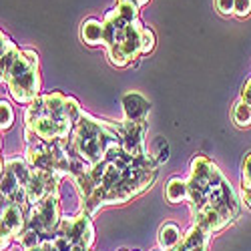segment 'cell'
Wrapping results in <instances>:
<instances>
[{
  "label": "cell",
  "instance_id": "obj_1",
  "mask_svg": "<svg viewBox=\"0 0 251 251\" xmlns=\"http://www.w3.org/2000/svg\"><path fill=\"white\" fill-rule=\"evenodd\" d=\"M157 167L151 151L133 155L123 147L113 149L104 161L73 179L80 197V211L93 217L104 205H123L141 195L157 179Z\"/></svg>",
  "mask_w": 251,
  "mask_h": 251
},
{
  "label": "cell",
  "instance_id": "obj_2",
  "mask_svg": "<svg viewBox=\"0 0 251 251\" xmlns=\"http://www.w3.org/2000/svg\"><path fill=\"white\" fill-rule=\"evenodd\" d=\"M187 187L193 225L205 229L207 233H219L239 217L241 201L235 189L209 157L197 155L191 161Z\"/></svg>",
  "mask_w": 251,
  "mask_h": 251
},
{
  "label": "cell",
  "instance_id": "obj_3",
  "mask_svg": "<svg viewBox=\"0 0 251 251\" xmlns=\"http://www.w3.org/2000/svg\"><path fill=\"white\" fill-rule=\"evenodd\" d=\"M82 115L80 102L60 91L40 95L25 113V141L40 139L45 143L69 141Z\"/></svg>",
  "mask_w": 251,
  "mask_h": 251
},
{
  "label": "cell",
  "instance_id": "obj_4",
  "mask_svg": "<svg viewBox=\"0 0 251 251\" xmlns=\"http://www.w3.org/2000/svg\"><path fill=\"white\" fill-rule=\"evenodd\" d=\"M117 147H121V123L97 119L87 111H82L69 141H65L67 153L91 167L104 161Z\"/></svg>",
  "mask_w": 251,
  "mask_h": 251
},
{
  "label": "cell",
  "instance_id": "obj_5",
  "mask_svg": "<svg viewBox=\"0 0 251 251\" xmlns=\"http://www.w3.org/2000/svg\"><path fill=\"white\" fill-rule=\"evenodd\" d=\"M62 213H60V195H50L43 203H38L28 209L26 213V227L16 237V243L23 249L36 247L45 241H50L60 227Z\"/></svg>",
  "mask_w": 251,
  "mask_h": 251
},
{
  "label": "cell",
  "instance_id": "obj_6",
  "mask_svg": "<svg viewBox=\"0 0 251 251\" xmlns=\"http://www.w3.org/2000/svg\"><path fill=\"white\" fill-rule=\"evenodd\" d=\"M4 85L10 97L20 104H30L40 97L43 82H40V60L36 50H20Z\"/></svg>",
  "mask_w": 251,
  "mask_h": 251
},
{
  "label": "cell",
  "instance_id": "obj_7",
  "mask_svg": "<svg viewBox=\"0 0 251 251\" xmlns=\"http://www.w3.org/2000/svg\"><path fill=\"white\" fill-rule=\"evenodd\" d=\"M60 239H65L73 251H93L95 245V227L91 215L85 211H78L76 215L62 217L60 227L56 233Z\"/></svg>",
  "mask_w": 251,
  "mask_h": 251
},
{
  "label": "cell",
  "instance_id": "obj_8",
  "mask_svg": "<svg viewBox=\"0 0 251 251\" xmlns=\"http://www.w3.org/2000/svg\"><path fill=\"white\" fill-rule=\"evenodd\" d=\"M26 209L16 203H2V213H0V249H6L16 237L23 233L26 227Z\"/></svg>",
  "mask_w": 251,
  "mask_h": 251
},
{
  "label": "cell",
  "instance_id": "obj_9",
  "mask_svg": "<svg viewBox=\"0 0 251 251\" xmlns=\"http://www.w3.org/2000/svg\"><path fill=\"white\" fill-rule=\"evenodd\" d=\"M62 177L52 173V171H40V169H32L30 181L26 185V199L28 205L34 207L38 203H43L45 199H49L50 195H60L58 185H60Z\"/></svg>",
  "mask_w": 251,
  "mask_h": 251
},
{
  "label": "cell",
  "instance_id": "obj_10",
  "mask_svg": "<svg viewBox=\"0 0 251 251\" xmlns=\"http://www.w3.org/2000/svg\"><path fill=\"white\" fill-rule=\"evenodd\" d=\"M121 123V147L139 155V153H147V145H145V137H147V121H129L123 119Z\"/></svg>",
  "mask_w": 251,
  "mask_h": 251
},
{
  "label": "cell",
  "instance_id": "obj_11",
  "mask_svg": "<svg viewBox=\"0 0 251 251\" xmlns=\"http://www.w3.org/2000/svg\"><path fill=\"white\" fill-rule=\"evenodd\" d=\"M121 104H123L125 119L129 121H147V115L151 111V102L137 91L125 93L121 99Z\"/></svg>",
  "mask_w": 251,
  "mask_h": 251
},
{
  "label": "cell",
  "instance_id": "obj_12",
  "mask_svg": "<svg viewBox=\"0 0 251 251\" xmlns=\"http://www.w3.org/2000/svg\"><path fill=\"white\" fill-rule=\"evenodd\" d=\"M209 241H211V233H207L205 229L197 225H191L187 229V233L183 235L181 243L173 251H207Z\"/></svg>",
  "mask_w": 251,
  "mask_h": 251
},
{
  "label": "cell",
  "instance_id": "obj_13",
  "mask_svg": "<svg viewBox=\"0 0 251 251\" xmlns=\"http://www.w3.org/2000/svg\"><path fill=\"white\" fill-rule=\"evenodd\" d=\"M0 43H2V50H0V80H2V85L6 82L14 62L20 54V49L16 47V43L4 32H0Z\"/></svg>",
  "mask_w": 251,
  "mask_h": 251
},
{
  "label": "cell",
  "instance_id": "obj_14",
  "mask_svg": "<svg viewBox=\"0 0 251 251\" xmlns=\"http://www.w3.org/2000/svg\"><path fill=\"white\" fill-rule=\"evenodd\" d=\"M183 235H181V229L177 223L173 221H167L161 225L159 229V235H157V241H159V249L163 251H173L179 243H181Z\"/></svg>",
  "mask_w": 251,
  "mask_h": 251
},
{
  "label": "cell",
  "instance_id": "obj_15",
  "mask_svg": "<svg viewBox=\"0 0 251 251\" xmlns=\"http://www.w3.org/2000/svg\"><path fill=\"white\" fill-rule=\"evenodd\" d=\"M102 36H104L102 20H99V18H87L85 23L80 25V38H82V43H87L89 47L102 45Z\"/></svg>",
  "mask_w": 251,
  "mask_h": 251
},
{
  "label": "cell",
  "instance_id": "obj_16",
  "mask_svg": "<svg viewBox=\"0 0 251 251\" xmlns=\"http://www.w3.org/2000/svg\"><path fill=\"white\" fill-rule=\"evenodd\" d=\"M165 197L169 203H181L189 197V187H187V179L181 177H171L165 185Z\"/></svg>",
  "mask_w": 251,
  "mask_h": 251
},
{
  "label": "cell",
  "instance_id": "obj_17",
  "mask_svg": "<svg viewBox=\"0 0 251 251\" xmlns=\"http://www.w3.org/2000/svg\"><path fill=\"white\" fill-rule=\"evenodd\" d=\"M241 199L251 209V153L245 155L241 165Z\"/></svg>",
  "mask_w": 251,
  "mask_h": 251
},
{
  "label": "cell",
  "instance_id": "obj_18",
  "mask_svg": "<svg viewBox=\"0 0 251 251\" xmlns=\"http://www.w3.org/2000/svg\"><path fill=\"white\" fill-rule=\"evenodd\" d=\"M231 117H233V123L237 125V127H241V129L249 127V125H251V104H247V102H243V100L239 99V100L233 104Z\"/></svg>",
  "mask_w": 251,
  "mask_h": 251
},
{
  "label": "cell",
  "instance_id": "obj_19",
  "mask_svg": "<svg viewBox=\"0 0 251 251\" xmlns=\"http://www.w3.org/2000/svg\"><path fill=\"white\" fill-rule=\"evenodd\" d=\"M117 12L127 20V23H135V20H139V4L135 2V0H117Z\"/></svg>",
  "mask_w": 251,
  "mask_h": 251
},
{
  "label": "cell",
  "instance_id": "obj_20",
  "mask_svg": "<svg viewBox=\"0 0 251 251\" xmlns=\"http://www.w3.org/2000/svg\"><path fill=\"white\" fill-rule=\"evenodd\" d=\"M14 123V111H12V104L8 100H0V129L8 131Z\"/></svg>",
  "mask_w": 251,
  "mask_h": 251
},
{
  "label": "cell",
  "instance_id": "obj_21",
  "mask_svg": "<svg viewBox=\"0 0 251 251\" xmlns=\"http://www.w3.org/2000/svg\"><path fill=\"white\" fill-rule=\"evenodd\" d=\"M151 155L155 157V161H157L159 165H161V163H165L167 159H169V147H167V141H165L163 137H157V139H155Z\"/></svg>",
  "mask_w": 251,
  "mask_h": 251
},
{
  "label": "cell",
  "instance_id": "obj_22",
  "mask_svg": "<svg viewBox=\"0 0 251 251\" xmlns=\"http://www.w3.org/2000/svg\"><path fill=\"white\" fill-rule=\"evenodd\" d=\"M153 49H155V32L149 26H145V30H143V54L153 52Z\"/></svg>",
  "mask_w": 251,
  "mask_h": 251
},
{
  "label": "cell",
  "instance_id": "obj_23",
  "mask_svg": "<svg viewBox=\"0 0 251 251\" xmlns=\"http://www.w3.org/2000/svg\"><path fill=\"white\" fill-rule=\"evenodd\" d=\"M215 6L221 14L225 16H233L235 12V0H215Z\"/></svg>",
  "mask_w": 251,
  "mask_h": 251
},
{
  "label": "cell",
  "instance_id": "obj_24",
  "mask_svg": "<svg viewBox=\"0 0 251 251\" xmlns=\"http://www.w3.org/2000/svg\"><path fill=\"white\" fill-rule=\"evenodd\" d=\"M249 12H251V0H235V12H233V16L245 18V16H249Z\"/></svg>",
  "mask_w": 251,
  "mask_h": 251
},
{
  "label": "cell",
  "instance_id": "obj_25",
  "mask_svg": "<svg viewBox=\"0 0 251 251\" xmlns=\"http://www.w3.org/2000/svg\"><path fill=\"white\" fill-rule=\"evenodd\" d=\"M243 102H247V104H251V76L245 80V85H243V89H241V97H239Z\"/></svg>",
  "mask_w": 251,
  "mask_h": 251
},
{
  "label": "cell",
  "instance_id": "obj_26",
  "mask_svg": "<svg viewBox=\"0 0 251 251\" xmlns=\"http://www.w3.org/2000/svg\"><path fill=\"white\" fill-rule=\"evenodd\" d=\"M25 251H49V243L45 241V243H40L36 247H30V249H25Z\"/></svg>",
  "mask_w": 251,
  "mask_h": 251
},
{
  "label": "cell",
  "instance_id": "obj_27",
  "mask_svg": "<svg viewBox=\"0 0 251 251\" xmlns=\"http://www.w3.org/2000/svg\"><path fill=\"white\" fill-rule=\"evenodd\" d=\"M135 2H137L139 6H145V4H149V0H135Z\"/></svg>",
  "mask_w": 251,
  "mask_h": 251
},
{
  "label": "cell",
  "instance_id": "obj_28",
  "mask_svg": "<svg viewBox=\"0 0 251 251\" xmlns=\"http://www.w3.org/2000/svg\"><path fill=\"white\" fill-rule=\"evenodd\" d=\"M121 251H129V249H121ZM135 251H137V249H135Z\"/></svg>",
  "mask_w": 251,
  "mask_h": 251
}]
</instances>
